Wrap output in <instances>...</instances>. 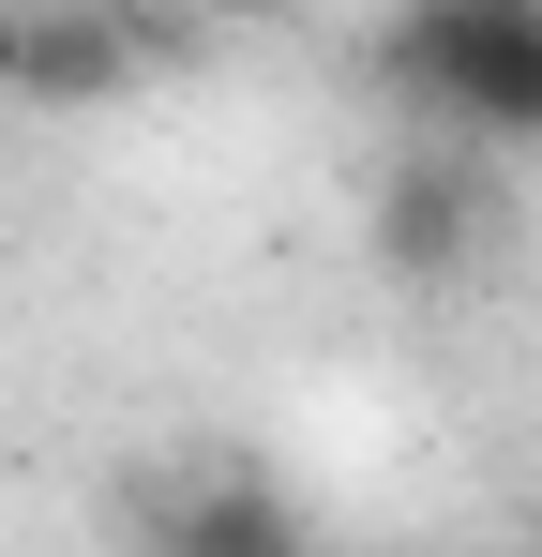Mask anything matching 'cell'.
<instances>
[{
	"instance_id": "cell-1",
	"label": "cell",
	"mask_w": 542,
	"mask_h": 557,
	"mask_svg": "<svg viewBox=\"0 0 542 557\" xmlns=\"http://www.w3.org/2000/svg\"><path fill=\"white\" fill-rule=\"evenodd\" d=\"M377 76L452 136L542 151V0H392Z\"/></svg>"
},
{
	"instance_id": "cell-2",
	"label": "cell",
	"mask_w": 542,
	"mask_h": 557,
	"mask_svg": "<svg viewBox=\"0 0 542 557\" xmlns=\"http://www.w3.org/2000/svg\"><path fill=\"white\" fill-rule=\"evenodd\" d=\"M482 226H497V196L467 151H407V166H377V211H361V242H377V272L392 286H452L482 257Z\"/></svg>"
},
{
	"instance_id": "cell-3",
	"label": "cell",
	"mask_w": 542,
	"mask_h": 557,
	"mask_svg": "<svg viewBox=\"0 0 542 557\" xmlns=\"http://www.w3.org/2000/svg\"><path fill=\"white\" fill-rule=\"evenodd\" d=\"M136 528H151L167 557H286V543H301L286 482H151Z\"/></svg>"
},
{
	"instance_id": "cell-4",
	"label": "cell",
	"mask_w": 542,
	"mask_h": 557,
	"mask_svg": "<svg viewBox=\"0 0 542 557\" xmlns=\"http://www.w3.org/2000/svg\"><path fill=\"white\" fill-rule=\"evenodd\" d=\"M136 76H151V30L136 15H106V0L30 15V76H15L30 106H106V91H136Z\"/></svg>"
},
{
	"instance_id": "cell-5",
	"label": "cell",
	"mask_w": 542,
	"mask_h": 557,
	"mask_svg": "<svg viewBox=\"0 0 542 557\" xmlns=\"http://www.w3.org/2000/svg\"><path fill=\"white\" fill-rule=\"evenodd\" d=\"M15 76H30V15L0 0V91H15Z\"/></svg>"
},
{
	"instance_id": "cell-6",
	"label": "cell",
	"mask_w": 542,
	"mask_h": 557,
	"mask_svg": "<svg viewBox=\"0 0 542 557\" xmlns=\"http://www.w3.org/2000/svg\"><path fill=\"white\" fill-rule=\"evenodd\" d=\"M181 15H211V30H257V15H286V0H181Z\"/></svg>"
}]
</instances>
